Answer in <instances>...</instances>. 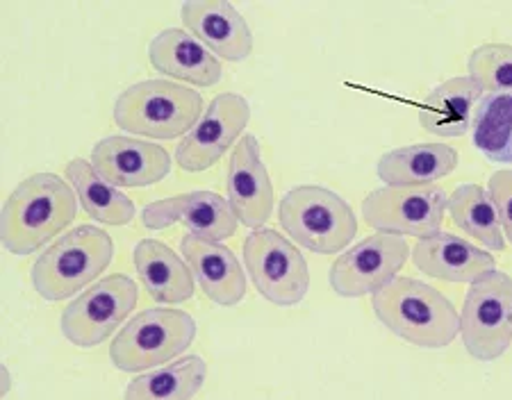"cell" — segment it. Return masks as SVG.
Instances as JSON below:
<instances>
[{
  "mask_svg": "<svg viewBox=\"0 0 512 400\" xmlns=\"http://www.w3.org/2000/svg\"><path fill=\"white\" fill-rule=\"evenodd\" d=\"M80 198L55 173L30 175L3 205L0 239L14 255H32L76 221Z\"/></svg>",
  "mask_w": 512,
  "mask_h": 400,
  "instance_id": "6da1fadb",
  "label": "cell"
},
{
  "mask_svg": "<svg viewBox=\"0 0 512 400\" xmlns=\"http://www.w3.org/2000/svg\"><path fill=\"white\" fill-rule=\"evenodd\" d=\"M371 307L392 335L426 350L447 348L460 332L451 300L415 278H396L371 296Z\"/></svg>",
  "mask_w": 512,
  "mask_h": 400,
  "instance_id": "7a4b0ae2",
  "label": "cell"
},
{
  "mask_svg": "<svg viewBox=\"0 0 512 400\" xmlns=\"http://www.w3.org/2000/svg\"><path fill=\"white\" fill-rule=\"evenodd\" d=\"M112 257V237L96 225H80L37 257L30 271L32 287L44 300H66L92 285Z\"/></svg>",
  "mask_w": 512,
  "mask_h": 400,
  "instance_id": "3957f363",
  "label": "cell"
},
{
  "mask_svg": "<svg viewBox=\"0 0 512 400\" xmlns=\"http://www.w3.org/2000/svg\"><path fill=\"white\" fill-rule=\"evenodd\" d=\"M112 114L114 123L130 135L187 137L203 116V96L169 80H144L123 91Z\"/></svg>",
  "mask_w": 512,
  "mask_h": 400,
  "instance_id": "277c9868",
  "label": "cell"
},
{
  "mask_svg": "<svg viewBox=\"0 0 512 400\" xmlns=\"http://www.w3.org/2000/svg\"><path fill=\"white\" fill-rule=\"evenodd\" d=\"M278 219L294 244L319 255L340 253L358 232L351 205L319 185L289 189L278 205Z\"/></svg>",
  "mask_w": 512,
  "mask_h": 400,
  "instance_id": "5b68a950",
  "label": "cell"
},
{
  "mask_svg": "<svg viewBox=\"0 0 512 400\" xmlns=\"http://www.w3.org/2000/svg\"><path fill=\"white\" fill-rule=\"evenodd\" d=\"M196 321L183 310L153 307L132 316L112 339L110 360L123 373L169 364L192 346Z\"/></svg>",
  "mask_w": 512,
  "mask_h": 400,
  "instance_id": "8992f818",
  "label": "cell"
},
{
  "mask_svg": "<svg viewBox=\"0 0 512 400\" xmlns=\"http://www.w3.org/2000/svg\"><path fill=\"white\" fill-rule=\"evenodd\" d=\"M460 337L478 362H494L512 344V278L492 271L472 282L460 312Z\"/></svg>",
  "mask_w": 512,
  "mask_h": 400,
  "instance_id": "52a82bcc",
  "label": "cell"
},
{
  "mask_svg": "<svg viewBox=\"0 0 512 400\" xmlns=\"http://www.w3.org/2000/svg\"><path fill=\"white\" fill-rule=\"evenodd\" d=\"M244 264L258 294L280 307L299 305L310 289V269L301 250L280 232L260 228L244 241Z\"/></svg>",
  "mask_w": 512,
  "mask_h": 400,
  "instance_id": "ba28073f",
  "label": "cell"
},
{
  "mask_svg": "<svg viewBox=\"0 0 512 400\" xmlns=\"http://www.w3.org/2000/svg\"><path fill=\"white\" fill-rule=\"evenodd\" d=\"M449 198L442 187H381L362 203L369 228L383 235L428 239L442 232Z\"/></svg>",
  "mask_w": 512,
  "mask_h": 400,
  "instance_id": "9c48e42d",
  "label": "cell"
},
{
  "mask_svg": "<svg viewBox=\"0 0 512 400\" xmlns=\"http://www.w3.org/2000/svg\"><path fill=\"white\" fill-rule=\"evenodd\" d=\"M139 300V287L130 275H107L76 296L62 312L64 337L78 348H94L128 319Z\"/></svg>",
  "mask_w": 512,
  "mask_h": 400,
  "instance_id": "30bf717a",
  "label": "cell"
},
{
  "mask_svg": "<svg viewBox=\"0 0 512 400\" xmlns=\"http://www.w3.org/2000/svg\"><path fill=\"white\" fill-rule=\"evenodd\" d=\"M410 248L396 235H371L346 250L330 266V289L342 298H362L378 294L406 266Z\"/></svg>",
  "mask_w": 512,
  "mask_h": 400,
  "instance_id": "8fae6325",
  "label": "cell"
},
{
  "mask_svg": "<svg viewBox=\"0 0 512 400\" xmlns=\"http://www.w3.org/2000/svg\"><path fill=\"white\" fill-rule=\"evenodd\" d=\"M251 119L244 96L221 94L212 100L194 130L176 148V162L187 173H201L217 164L233 148Z\"/></svg>",
  "mask_w": 512,
  "mask_h": 400,
  "instance_id": "7c38bea8",
  "label": "cell"
},
{
  "mask_svg": "<svg viewBox=\"0 0 512 400\" xmlns=\"http://www.w3.org/2000/svg\"><path fill=\"white\" fill-rule=\"evenodd\" d=\"M92 166L112 187L142 189L167 178L171 173V157L160 144L114 135L94 146Z\"/></svg>",
  "mask_w": 512,
  "mask_h": 400,
  "instance_id": "4fadbf2b",
  "label": "cell"
},
{
  "mask_svg": "<svg viewBox=\"0 0 512 400\" xmlns=\"http://www.w3.org/2000/svg\"><path fill=\"white\" fill-rule=\"evenodd\" d=\"M142 221L148 230H164L183 223L192 235L219 241L230 239L237 230V214L226 198L212 191H189L146 205Z\"/></svg>",
  "mask_w": 512,
  "mask_h": 400,
  "instance_id": "5bb4252c",
  "label": "cell"
},
{
  "mask_svg": "<svg viewBox=\"0 0 512 400\" xmlns=\"http://www.w3.org/2000/svg\"><path fill=\"white\" fill-rule=\"evenodd\" d=\"M228 203L246 228L260 230L274 212V185L262 164L260 144L253 135H244L230 155L228 164Z\"/></svg>",
  "mask_w": 512,
  "mask_h": 400,
  "instance_id": "9a60e30c",
  "label": "cell"
},
{
  "mask_svg": "<svg viewBox=\"0 0 512 400\" xmlns=\"http://www.w3.org/2000/svg\"><path fill=\"white\" fill-rule=\"evenodd\" d=\"M180 16L185 28L221 60L244 62L251 55L253 35L249 23L230 3L192 0L180 7Z\"/></svg>",
  "mask_w": 512,
  "mask_h": 400,
  "instance_id": "2e32d148",
  "label": "cell"
},
{
  "mask_svg": "<svg viewBox=\"0 0 512 400\" xmlns=\"http://www.w3.org/2000/svg\"><path fill=\"white\" fill-rule=\"evenodd\" d=\"M180 250H183V257L196 275L203 294L212 303L224 307L242 303L246 296V275L233 250L221 241L198 237L192 232L180 241Z\"/></svg>",
  "mask_w": 512,
  "mask_h": 400,
  "instance_id": "e0dca14e",
  "label": "cell"
},
{
  "mask_svg": "<svg viewBox=\"0 0 512 400\" xmlns=\"http://www.w3.org/2000/svg\"><path fill=\"white\" fill-rule=\"evenodd\" d=\"M412 262L424 275L453 285H472L483 275L497 271V260L487 250L476 248L449 232L419 239L412 250Z\"/></svg>",
  "mask_w": 512,
  "mask_h": 400,
  "instance_id": "ac0fdd59",
  "label": "cell"
},
{
  "mask_svg": "<svg viewBox=\"0 0 512 400\" xmlns=\"http://www.w3.org/2000/svg\"><path fill=\"white\" fill-rule=\"evenodd\" d=\"M148 57L153 69L169 78L185 80L196 87L217 85L224 75V66L201 41L180 28L162 30L148 44Z\"/></svg>",
  "mask_w": 512,
  "mask_h": 400,
  "instance_id": "d6986e66",
  "label": "cell"
},
{
  "mask_svg": "<svg viewBox=\"0 0 512 400\" xmlns=\"http://www.w3.org/2000/svg\"><path fill=\"white\" fill-rule=\"evenodd\" d=\"M485 94L476 82L465 78H451L428 91L419 107V123L435 137L456 139L472 128L474 105Z\"/></svg>",
  "mask_w": 512,
  "mask_h": 400,
  "instance_id": "ffe728a7",
  "label": "cell"
},
{
  "mask_svg": "<svg viewBox=\"0 0 512 400\" xmlns=\"http://www.w3.org/2000/svg\"><path fill=\"white\" fill-rule=\"evenodd\" d=\"M458 150L447 144H415L394 148L378 160L385 187H428L456 171Z\"/></svg>",
  "mask_w": 512,
  "mask_h": 400,
  "instance_id": "44dd1931",
  "label": "cell"
},
{
  "mask_svg": "<svg viewBox=\"0 0 512 400\" xmlns=\"http://www.w3.org/2000/svg\"><path fill=\"white\" fill-rule=\"evenodd\" d=\"M135 269L153 300L164 305L185 303L194 296V273L180 255L155 239H142L135 246Z\"/></svg>",
  "mask_w": 512,
  "mask_h": 400,
  "instance_id": "7402d4cb",
  "label": "cell"
},
{
  "mask_svg": "<svg viewBox=\"0 0 512 400\" xmlns=\"http://www.w3.org/2000/svg\"><path fill=\"white\" fill-rule=\"evenodd\" d=\"M66 178L76 189L80 205L94 221L105 225H128L135 219V203L96 173L92 162L76 157L66 164Z\"/></svg>",
  "mask_w": 512,
  "mask_h": 400,
  "instance_id": "603a6c76",
  "label": "cell"
},
{
  "mask_svg": "<svg viewBox=\"0 0 512 400\" xmlns=\"http://www.w3.org/2000/svg\"><path fill=\"white\" fill-rule=\"evenodd\" d=\"M208 378L203 357L187 355L183 360L139 375L126 387L123 400H192Z\"/></svg>",
  "mask_w": 512,
  "mask_h": 400,
  "instance_id": "cb8c5ba5",
  "label": "cell"
},
{
  "mask_svg": "<svg viewBox=\"0 0 512 400\" xmlns=\"http://www.w3.org/2000/svg\"><path fill=\"white\" fill-rule=\"evenodd\" d=\"M447 210L458 228L476 239L485 248L501 253L506 248V237L501 232L497 205L492 196L478 185H462L453 191Z\"/></svg>",
  "mask_w": 512,
  "mask_h": 400,
  "instance_id": "d4e9b609",
  "label": "cell"
},
{
  "mask_svg": "<svg viewBox=\"0 0 512 400\" xmlns=\"http://www.w3.org/2000/svg\"><path fill=\"white\" fill-rule=\"evenodd\" d=\"M474 146L494 164H512V94H485L472 121Z\"/></svg>",
  "mask_w": 512,
  "mask_h": 400,
  "instance_id": "484cf974",
  "label": "cell"
},
{
  "mask_svg": "<svg viewBox=\"0 0 512 400\" xmlns=\"http://www.w3.org/2000/svg\"><path fill=\"white\" fill-rule=\"evenodd\" d=\"M472 78L483 94H512V46L510 44H483L478 46L467 62Z\"/></svg>",
  "mask_w": 512,
  "mask_h": 400,
  "instance_id": "4316f807",
  "label": "cell"
},
{
  "mask_svg": "<svg viewBox=\"0 0 512 400\" xmlns=\"http://www.w3.org/2000/svg\"><path fill=\"white\" fill-rule=\"evenodd\" d=\"M490 196L497 205L501 228L506 232V239L512 244V171L501 169L494 171L490 178Z\"/></svg>",
  "mask_w": 512,
  "mask_h": 400,
  "instance_id": "83f0119b",
  "label": "cell"
},
{
  "mask_svg": "<svg viewBox=\"0 0 512 400\" xmlns=\"http://www.w3.org/2000/svg\"><path fill=\"white\" fill-rule=\"evenodd\" d=\"M10 391V371H7V366H3V396Z\"/></svg>",
  "mask_w": 512,
  "mask_h": 400,
  "instance_id": "f1b7e54d",
  "label": "cell"
}]
</instances>
